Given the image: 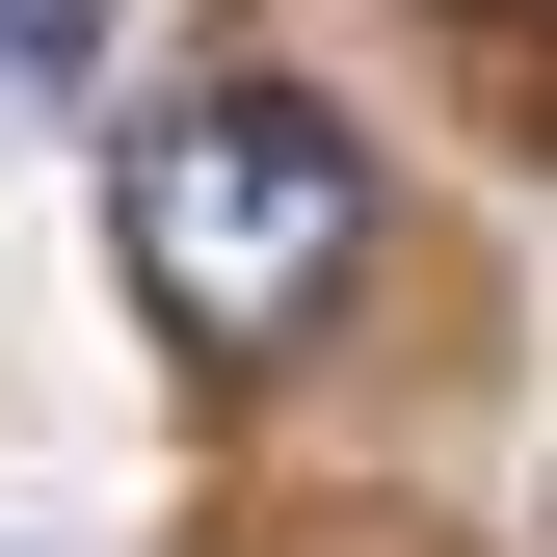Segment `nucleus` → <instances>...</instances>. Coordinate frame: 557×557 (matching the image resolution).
Wrapping results in <instances>:
<instances>
[{
	"instance_id": "obj_2",
	"label": "nucleus",
	"mask_w": 557,
	"mask_h": 557,
	"mask_svg": "<svg viewBox=\"0 0 557 557\" xmlns=\"http://www.w3.org/2000/svg\"><path fill=\"white\" fill-rule=\"evenodd\" d=\"M107 81V0H0V107H81Z\"/></svg>"
},
{
	"instance_id": "obj_1",
	"label": "nucleus",
	"mask_w": 557,
	"mask_h": 557,
	"mask_svg": "<svg viewBox=\"0 0 557 557\" xmlns=\"http://www.w3.org/2000/svg\"><path fill=\"white\" fill-rule=\"evenodd\" d=\"M345 265H372V133H345L319 81H186L160 133H133V293H160L186 372L319 345Z\"/></svg>"
}]
</instances>
